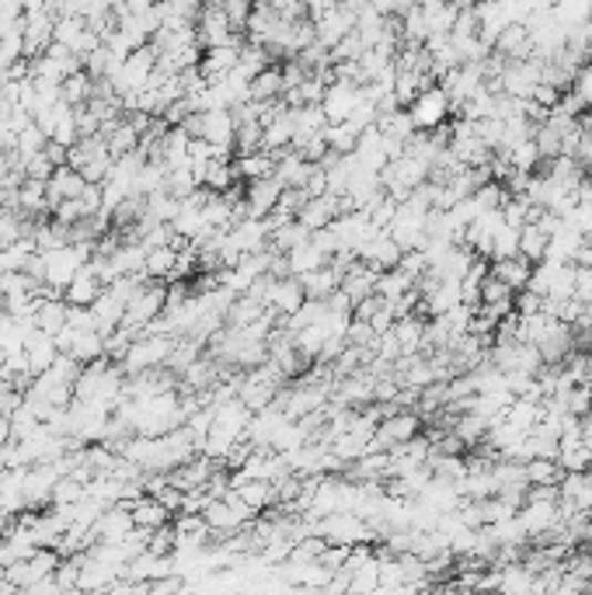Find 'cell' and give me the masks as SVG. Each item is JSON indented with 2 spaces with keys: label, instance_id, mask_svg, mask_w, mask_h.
<instances>
[{
  "label": "cell",
  "instance_id": "4fadbf2b",
  "mask_svg": "<svg viewBox=\"0 0 592 595\" xmlns=\"http://www.w3.org/2000/svg\"><path fill=\"white\" fill-rule=\"evenodd\" d=\"M279 196H282V185H279V178H276V175L248 181V188H245L248 217H269L272 206L279 202Z\"/></svg>",
  "mask_w": 592,
  "mask_h": 595
},
{
  "label": "cell",
  "instance_id": "f1b7e54d",
  "mask_svg": "<svg viewBox=\"0 0 592 595\" xmlns=\"http://www.w3.org/2000/svg\"><path fill=\"white\" fill-rule=\"evenodd\" d=\"M575 296L592 303V265H575Z\"/></svg>",
  "mask_w": 592,
  "mask_h": 595
},
{
  "label": "cell",
  "instance_id": "d4e9b609",
  "mask_svg": "<svg viewBox=\"0 0 592 595\" xmlns=\"http://www.w3.org/2000/svg\"><path fill=\"white\" fill-rule=\"evenodd\" d=\"M175 258H178V251H175L172 244L150 248V251H147V261H144L147 279H172V272H175Z\"/></svg>",
  "mask_w": 592,
  "mask_h": 595
},
{
  "label": "cell",
  "instance_id": "5bb4252c",
  "mask_svg": "<svg viewBox=\"0 0 592 595\" xmlns=\"http://www.w3.org/2000/svg\"><path fill=\"white\" fill-rule=\"evenodd\" d=\"M237 60H241V39L227 42V45H209V50H202L199 70H202L206 81H217V77L230 74V70L237 66Z\"/></svg>",
  "mask_w": 592,
  "mask_h": 595
},
{
  "label": "cell",
  "instance_id": "4316f807",
  "mask_svg": "<svg viewBox=\"0 0 592 595\" xmlns=\"http://www.w3.org/2000/svg\"><path fill=\"white\" fill-rule=\"evenodd\" d=\"M512 254H519V227L502 223V230L495 233V241H491L488 261H491V258H512Z\"/></svg>",
  "mask_w": 592,
  "mask_h": 595
},
{
  "label": "cell",
  "instance_id": "ba28073f",
  "mask_svg": "<svg viewBox=\"0 0 592 595\" xmlns=\"http://www.w3.org/2000/svg\"><path fill=\"white\" fill-rule=\"evenodd\" d=\"M401 254H405V248H401L387 230H376V233L370 237V241H366L360 251H355V258L366 261V265H370V269H376V272L397 269Z\"/></svg>",
  "mask_w": 592,
  "mask_h": 595
},
{
  "label": "cell",
  "instance_id": "e0dca14e",
  "mask_svg": "<svg viewBox=\"0 0 592 595\" xmlns=\"http://www.w3.org/2000/svg\"><path fill=\"white\" fill-rule=\"evenodd\" d=\"M102 290H105V282H102V275L94 272V269H91V261H87V265L74 275V282L66 285V293H63V296H66L70 306H91L94 300L102 296Z\"/></svg>",
  "mask_w": 592,
  "mask_h": 595
},
{
  "label": "cell",
  "instance_id": "277c9868",
  "mask_svg": "<svg viewBox=\"0 0 592 595\" xmlns=\"http://www.w3.org/2000/svg\"><path fill=\"white\" fill-rule=\"evenodd\" d=\"M412 112V123L425 133H433V129H443L449 118H454V102H449V94L443 91V84H429V87H422L415 98L405 105Z\"/></svg>",
  "mask_w": 592,
  "mask_h": 595
},
{
  "label": "cell",
  "instance_id": "7402d4cb",
  "mask_svg": "<svg viewBox=\"0 0 592 595\" xmlns=\"http://www.w3.org/2000/svg\"><path fill=\"white\" fill-rule=\"evenodd\" d=\"M233 168L241 181H255V178H269L276 171V157L269 150H251V154H237Z\"/></svg>",
  "mask_w": 592,
  "mask_h": 595
},
{
  "label": "cell",
  "instance_id": "7c38bea8",
  "mask_svg": "<svg viewBox=\"0 0 592 595\" xmlns=\"http://www.w3.org/2000/svg\"><path fill=\"white\" fill-rule=\"evenodd\" d=\"M488 272L499 279V282H506L512 293H519V290H527L530 285V275H533V261H527L523 254H512V258H491L488 261Z\"/></svg>",
  "mask_w": 592,
  "mask_h": 595
},
{
  "label": "cell",
  "instance_id": "ac0fdd59",
  "mask_svg": "<svg viewBox=\"0 0 592 595\" xmlns=\"http://www.w3.org/2000/svg\"><path fill=\"white\" fill-rule=\"evenodd\" d=\"M297 279H300V285H303L307 300H328V296L342 285V272L331 265V261H328V265H321V269H314V272L297 275Z\"/></svg>",
  "mask_w": 592,
  "mask_h": 595
},
{
  "label": "cell",
  "instance_id": "52a82bcc",
  "mask_svg": "<svg viewBox=\"0 0 592 595\" xmlns=\"http://www.w3.org/2000/svg\"><path fill=\"white\" fill-rule=\"evenodd\" d=\"M311 21H314V39L321 45H328V50H335V45L355 29V11L342 0V4H335L331 11H324V14L311 18Z\"/></svg>",
  "mask_w": 592,
  "mask_h": 595
},
{
  "label": "cell",
  "instance_id": "484cf974",
  "mask_svg": "<svg viewBox=\"0 0 592 595\" xmlns=\"http://www.w3.org/2000/svg\"><path fill=\"white\" fill-rule=\"evenodd\" d=\"M568 94H572V98H575L582 108H592V60H589V63H579Z\"/></svg>",
  "mask_w": 592,
  "mask_h": 595
},
{
  "label": "cell",
  "instance_id": "83f0119b",
  "mask_svg": "<svg viewBox=\"0 0 592 595\" xmlns=\"http://www.w3.org/2000/svg\"><path fill=\"white\" fill-rule=\"evenodd\" d=\"M53 171H56V164L50 160V154H45V150L25 160V178H35V181H50V178H53Z\"/></svg>",
  "mask_w": 592,
  "mask_h": 595
},
{
  "label": "cell",
  "instance_id": "6da1fadb",
  "mask_svg": "<svg viewBox=\"0 0 592 595\" xmlns=\"http://www.w3.org/2000/svg\"><path fill=\"white\" fill-rule=\"evenodd\" d=\"M157 74V53L154 45H139V50H133L126 60H118V66L112 70V74L105 77L112 84V91L118 94V98H126V94H136L139 87H147Z\"/></svg>",
  "mask_w": 592,
  "mask_h": 595
},
{
  "label": "cell",
  "instance_id": "9c48e42d",
  "mask_svg": "<svg viewBox=\"0 0 592 595\" xmlns=\"http://www.w3.org/2000/svg\"><path fill=\"white\" fill-rule=\"evenodd\" d=\"M133 530H136V522H133V509L126 502H115V505L102 509L98 522H94V536H98L102 543H118V540H126Z\"/></svg>",
  "mask_w": 592,
  "mask_h": 595
},
{
  "label": "cell",
  "instance_id": "9a60e30c",
  "mask_svg": "<svg viewBox=\"0 0 592 595\" xmlns=\"http://www.w3.org/2000/svg\"><path fill=\"white\" fill-rule=\"evenodd\" d=\"M66 321H70V303H66V296H42L39 300V306H35V317H32V324L39 327V331H45V335H60V331L66 327Z\"/></svg>",
  "mask_w": 592,
  "mask_h": 595
},
{
  "label": "cell",
  "instance_id": "2e32d148",
  "mask_svg": "<svg viewBox=\"0 0 592 595\" xmlns=\"http://www.w3.org/2000/svg\"><path fill=\"white\" fill-rule=\"evenodd\" d=\"M84 188H87L84 175L77 168H70V164H60V168L53 171V178L45 181V196H50V206H56L63 199H77Z\"/></svg>",
  "mask_w": 592,
  "mask_h": 595
},
{
  "label": "cell",
  "instance_id": "44dd1931",
  "mask_svg": "<svg viewBox=\"0 0 592 595\" xmlns=\"http://www.w3.org/2000/svg\"><path fill=\"white\" fill-rule=\"evenodd\" d=\"M129 509H133V522H136V526H144V530H160L164 522H172V512L160 505L157 494H139Z\"/></svg>",
  "mask_w": 592,
  "mask_h": 595
},
{
  "label": "cell",
  "instance_id": "d6986e66",
  "mask_svg": "<svg viewBox=\"0 0 592 595\" xmlns=\"http://www.w3.org/2000/svg\"><path fill=\"white\" fill-rule=\"evenodd\" d=\"M287 94V81H282V66L269 63L262 74L251 77V102L258 105H269V102H282Z\"/></svg>",
  "mask_w": 592,
  "mask_h": 595
},
{
  "label": "cell",
  "instance_id": "8fae6325",
  "mask_svg": "<svg viewBox=\"0 0 592 595\" xmlns=\"http://www.w3.org/2000/svg\"><path fill=\"white\" fill-rule=\"evenodd\" d=\"M276 157V178H279V185L282 188H303L307 185V178H311L314 175V168H318V164L314 160H307L300 150H282V154H272Z\"/></svg>",
  "mask_w": 592,
  "mask_h": 595
},
{
  "label": "cell",
  "instance_id": "8992f818",
  "mask_svg": "<svg viewBox=\"0 0 592 595\" xmlns=\"http://www.w3.org/2000/svg\"><path fill=\"white\" fill-rule=\"evenodd\" d=\"M363 94V84L360 81H349V77H335L324 84V94H321V108H324V118L328 123H345L352 115L355 102H360Z\"/></svg>",
  "mask_w": 592,
  "mask_h": 595
},
{
  "label": "cell",
  "instance_id": "5b68a950",
  "mask_svg": "<svg viewBox=\"0 0 592 595\" xmlns=\"http://www.w3.org/2000/svg\"><path fill=\"white\" fill-rule=\"evenodd\" d=\"M422 428V418L418 411L412 408H397V411H387L381 421H376V436H373V446L370 449H394L397 442H408L418 436Z\"/></svg>",
  "mask_w": 592,
  "mask_h": 595
},
{
  "label": "cell",
  "instance_id": "cb8c5ba5",
  "mask_svg": "<svg viewBox=\"0 0 592 595\" xmlns=\"http://www.w3.org/2000/svg\"><path fill=\"white\" fill-rule=\"evenodd\" d=\"M307 237H311V230H307L300 220H287V223H279V227H272V241H269V248L272 251H279V254H290L297 244H303Z\"/></svg>",
  "mask_w": 592,
  "mask_h": 595
},
{
  "label": "cell",
  "instance_id": "603a6c76",
  "mask_svg": "<svg viewBox=\"0 0 592 595\" xmlns=\"http://www.w3.org/2000/svg\"><path fill=\"white\" fill-rule=\"evenodd\" d=\"M548 241H551V233L543 230L540 223H523L519 227V254H523L527 261H543L548 258Z\"/></svg>",
  "mask_w": 592,
  "mask_h": 595
},
{
  "label": "cell",
  "instance_id": "3957f363",
  "mask_svg": "<svg viewBox=\"0 0 592 595\" xmlns=\"http://www.w3.org/2000/svg\"><path fill=\"white\" fill-rule=\"evenodd\" d=\"M188 133L193 136H202V139H209L212 147H217L220 154H227L230 157V150H233V139H237V118H233V112L230 108H206V112H193L181 123Z\"/></svg>",
  "mask_w": 592,
  "mask_h": 595
},
{
  "label": "cell",
  "instance_id": "7a4b0ae2",
  "mask_svg": "<svg viewBox=\"0 0 592 595\" xmlns=\"http://www.w3.org/2000/svg\"><path fill=\"white\" fill-rule=\"evenodd\" d=\"M172 348H175L172 335H154V331H144V335H136L129 342V348H126L123 359H118V366H123L126 376L147 373V369H160V366H168Z\"/></svg>",
  "mask_w": 592,
  "mask_h": 595
},
{
  "label": "cell",
  "instance_id": "f546056e",
  "mask_svg": "<svg viewBox=\"0 0 592 595\" xmlns=\"http://www.w3.org/2000/svg\"><path fill=\"white\" fill-rule=\"evenodd\" d=\"M335 4H342V0H303V14L307 18H318V14L331 11Z\"/></svg>",
  "mask_w": 592,
  "mask_h": 595
},
{
  "label": "cell",
  "instance_id": "ffe728a7",
  "mask_svg": "<svg viewBox=\"0 0 592 595\" xmlns=\"http://www.w3.org/2000/svg\"><path fill=\"white\" fill-rule=\"evenodd\" d=\"M554 460L561 463L564 473H585V470H592V446L582 436L579 439H561Z\"/></svg>",
  "mask_w": 592,
  "mask_h": 595
},
{
  "label": "cell",
  "instance_id": "30bf717a",
  "mask_svg": "<svg viewBox=\"0 0 592 595\" xmlns=\"http://www.w3.org/2000/svg\"><path fill=\"white\" fill-rule=\"evenodd\" d=\"M339 212H342V199L331 196V192H324V196H311V199H307V202L300 206V212H297V220L314 233V230H324V227L335 223Z\"/></svg>",
  "mask_w": 592,
  "mask_h": 595
}]
</instances>
